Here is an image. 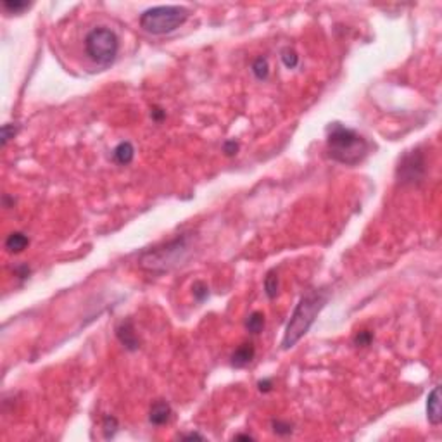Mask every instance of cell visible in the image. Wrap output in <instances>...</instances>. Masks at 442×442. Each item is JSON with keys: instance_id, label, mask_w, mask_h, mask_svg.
Instances as JSON below:
<instances>
[{"instance_id": "6da1fadb", "label": "cell", "mask_w": 442, "mask_h": 442, "mask_svg": "<svg viewBox=\"0 0 442 442\" xmlns=\"http://www.w3.org/2000/svg\"><path fill=\"white\" fill-rule=\"evenodd\" d=\"M327 150L334 161L345 166H356L368 156L370 144L356 130L342 123H330L327 128Z\"/></svg>"}, {"instance_id": "7a4b0ae2", "label": "cell", "mask_w": 442, "mask_h": 442, "mask_svg": "<svg viewBox=\"0 0 442 442\" xmlns=\"http://www.w3.org/2000/svg\"><path fill=\"white\" fill-rule=\"evenodd\" d=\"M325 303H327V294L321 292V290H314V292L304 295V297L299 300L292 316H290L289 325L285 328L282 347L284 349L294 347V345L308 334L314 320H316V316L320 314L323 306H325Z\"/></svg>"}, {"instance_id": "3957f363", "label": "cell", "mask_w": 442, "mask_h": 442, "mask_svg": "<svg viewBox=\"0 0 442 442\" xmlns=\"http://www.w3.org/2000/svg\"><path fill=\"white\" fill-rule=\"evenodd\" d=\"M187 250H189V240H187V237L181 235L170 240L168 244L161 245V247L145 250L142 256H140L138 263L144 270L152 273L170 271L173 266L181 264Z\"/></svg>"}, {"instance_id": "277c9868", "label": "cell", "mask_w": 442, "mask_h": 442, "mask_svg": "<svg viewBox=\"0 0 442 442\" xmlns=\"http://www.w3.org/2000/svg\"><path fill=\"white\" fill-rule=\"evenodd\" d=\"M189 19V11L180 6H159L147 9L140 16V26L150 35H168Z\"/></svg>"}, {"instance_id": "5b68a950", "label": "cell", "mask_w": 442, "mask_h": 442, "mask_svg": "<svg viewBox=\"0 0 442 442\" xmlns=\"http://www.w3.org/2000/svg\"><path fill=\"white\" fill-rule=\"evenodd\" d=\"M120 50V42L112 30L99 26L90 31L85 38V52L97 66L107 67L114 62Z\"/></svg>"}, {"instance_id": "8992f818", "label": "cell", "mask_w": 442, "mask_h": 442, "mask_svg": "<svg viewBox=\"0 0 442 442\" xmlns=\"http://www.w3.org/2000/svg\"><path fill=\"white\" fill-rule=\"evenodd\" d=\"M398 176L403 183L422 181L425 176V157L420 150H411L404 154L398 166Z\"/></svg>"}, {"instance_id": "52a82bcc", "label": "cell", "mask_w": 442, "mask_h": 442, "mask_svg": "<svg viewBox=\"0 0 442 442\" xmlns=\"http://www.w3.org/2000/svg\"><path fill=\"white\" fill-rule=\"evenodd\" d=\"M116 335H118V339H120V342L125 345L128 351H136V349H138V337H136L133 323H131L130 320L121 321L120 325H118Z\"/></svg>"}, {"instance_id": "ba28073f", "label": "cell", "mask_w": 442, "mask_h": 442, "mask_svg": "<svg viewBox=\"0 0 442 442\" xmlns=\"http://www.w3.org/2000/svg\"><path fill=\"white\" fill-rule=\"evenodd\" d=\"M427 418L432 425H439L442 420L440 414V387L437 385L432 389V392L427 398Z\"/></svg>"}, {"instance_id": "9c48e42d", "label": "cell", "mask_w": 442, "mask_h": 442, "mask_svg": "<svg viewBox=\"0 0 442 442\" xmlns=\"http://www.w3.org/2000/svg\"><path fill=\"white\" fill-rule=\"evenodd\" d=\"M171 418V406L166 401H156V403L150 406L149 420L152 425H164Z\"/></svg>"}, {"instance_id": "30bf717a", "label": "cell", "mask_w": 442, "mask_h": 442, "mask_svg": "<svg viewBox=\"0 0 442 442\" xmlns=\"http://www.w3.org/2000/svg\"><path fill=\"white\" fill-rule=\"evenodd\" d=\"M254 345L252 344H242L240 347L235 349V353L231 354V366L235 368H244L254 359Z\"/></svg>"}, {"instance_id": "8fae6325", "label": "cell", "mask_w": 442, "mask_h": 442, "mask_svg": "<svg viewBox=\"0 0 442 442\" xmlns=\"http://www.w3.org/2000/svg\"><path fill=\"white\" fill-rule=\"evenodd\" d=\"M112 157H114V161H116L118 164H121V166H126V164H130L131 161H133V157H135L133 145H131L130 142L118 144L116 149L112 150Z\"/></svg>"}, {"instance_id": "7c38bea8", "label": "cell", "mask_w": 442, "mask_h": 442, "mask_svg": "<svg viewBox=\"0 0 442 442\" xmlns=\"http://www.w3.org/2000/svg\"><path fill=\"white\" fill-rule=\"evenodd\" d=\"M28 244H30V239L25 234H21V231H12L6 239V249L12 254L22 252V250L28 247Z\"/></svg>"}, {"instance_id": "4fadbf2b", "label": "cell", "mask_w": 442, "mask_h": 442, "mask_svg": "<svg viewBox=\"0 0 442 442\" xmlns=\"http://www.w3.org/2000/svg\"><path fill=\"white\" fill-rule=\"evenodd\" d=\"M245 328L250 334H259L264 328V314L261 311H252L249 314L247 321H245Z\"/></svg>"}, {"instance_id": "5bb4252c", "label": "cell", "mask_w": 442, "mask_h": 442, "mask_svg": "<svg viewBox=\"0 0 442 442\" xmlns=\"http://www.w3.org/2000/svg\"><path fill=\"white\" fill-rule=\"evenodd\" d=\"M264 290H266V295L270 299H275L276 294H278V276H276L275 271H270L264 278Z\"/></svg>"}, {"instance_id": "9a60e30c", "label": "cell", "mask_w": 442, "mask_h": 442, "mask_svg": "<svg viewBox=\"0 0 442 442\" xmlns=\"http://www.w3.org/2000/svg\"><path fill=\"white\" fill-rule=\"evenodd\" d=\"M252 73L258 80H266L270 75V67H268V61L264 57H258L252 62Z\"/></svg>"}, {"instance_id": "2e32d148", "label": "cell", "mask_w": 442, "mask_h": 442, "mask_svg": "<svg viewBox=\"0 0 442 442\" xmlns=\"http://www.w3.org/2000/svg\"><path fill=\"white\" fill-rule=\"evenodd\" d=\"M2 6L7 12H11V14H21L22 11H26V9L31 7V4L21 2V0H6Z\"/></svg>"}, {"instance_id": "e0dca14e", "label": "cell", "mask_w": 442, "mask_h": 442, "mask_svg": "<svg viewBox=\"0 0 442 442\" xmlns=\"http://www.w3.org/2000/svg\"><path fill=\"white\" fill-rule=\"evenodd\" d=\"M282 61H284V64L289 67V69H294V67L299 64V57L292 49H285L284 52H282Z\"/></svg>"}, {"instance_id": "ac0fdd59", "label": "cell", "mask_w": 442, "mask_h": 442, "mask_svg": "<svg viewBox=\"0 0 442 442\" xmlns=\"http://www.w3.org/2000/svg\"><path fill=\"white\" fill-rule=\"evenodd\" d=\"M102 430H104V437H106V439L114 435L116 430H118V420H116V418L114 416H106V418H104Z\"/></svg>"}, {"instance_id": "d6986e66", "label": "cell", "mask_w": 442, "mask_h": 442, "mask_svg": "<svg viewBox=\"0 0 442 442\" xmlns=\"http://www.w3.org/2000/svg\"><path fill=\"white\" fill-rule=\"evenodd\" d=\"M192 290H194V297L197 299L199 303H202V300L209 295V289H207V285L204 284V282H195L194 287H192Z\"/></svg>"}, {"instance_id": "ffe728a7", "label": "cell", "mask_w": 442, "mask_h": 442, "mask_svg": "<svg viewBox=\"0 0 442 442\" xmlns=\"http://www.w3.org/2000/svg\"><path fill=\"white\" fill-rule=\"evenodd\" d=\"M16 133H17V128L14 125H4L2 126V147H6L7 142L11 138H14Z\"/></svg>"}, {"instance_id": "44dd1931", "label": "cell", "mask_w": 442, "mask_h": 442, "mask_svg": "<svg viewBox=\"0 0 442 442\" xmlns=\"http://www.w3.org/2000/svg\"><path fill=\"white\" fill-rule=\"evenodd\" d=\"M371 340H373V335L370 334V332L363 330V332H359V334L356 335V339H354V344L364 347V345H370Z\"/></svg>"}, {"instance_id": "7402d4cb", "label": "cell", "mask_w": 442, "mask_h": 442, "mask_svg": "<svg viewBox=\"0 0 442 442\" xmlns=\"http://www.w3.org/2000/svg\"><path fill=\"white\" fill-rule=\"evenodd\" d=\"M273 430H275V434L278 435H287L292 432V428H290L289 423H282V422H273Z\"/></svg>"}, {"instance_id": "603a6c76", "label": "cell", "mask_w": 442, "mask_h": 442, "mask_svg": "<svg viewBox=\"0 0 442 442\" xmlns=\"http://www.w3.org/2000/svg\"><path fill=\"white\" fill-rule=\"evenodd\" d=\"M237 150H239V144L235 140H228V142H225V145H223V152L226 156H234V154H237Z\"/></svg>"}, {"instance_id": "cb8c5ba5", "label": "cell", "mask_w": 442, "mask_h": 442, "mask_svg": "<svg viewBox=\"0 0 442 442\" xmlns=\"http://www.w3.org/2000/svg\"><path fill=\"white\" fill-rule=\"evenodd\" d=\"M258 387H259V390H261V392H270L271 387H273V382L270 380V378H266V380H261V382H259Z\"/></svg>"}, {"instance_id": "d4e9b609", "label": "cell", "mask_w": 442, "mask_h": 442, "mask_svg": "<svg viewBox=\"0 0 442 442\" xmlns=\"http://www.w3.org/2000/svg\"><path fill=\"white\" fill-rule=\"evenodd\" d=\"M181 439H199V440H204V437L202 435H199V434H187V435H181Z\"/></svg>"}, {"instance_id": "484cf974", "label": "cell", "mask_w": 442, "mask_h": 442, "mask_svg": "<svg viewBox=\"0 0 442 442\" xmlns=\"http://www.w3.org/2000/svg\"><path fill=\"white\" fill-rule=\"evenodd\" d=\"M235 439H245V440H252V435H245V434H240V435H235Z\"/></svg>"}]
</instances>
